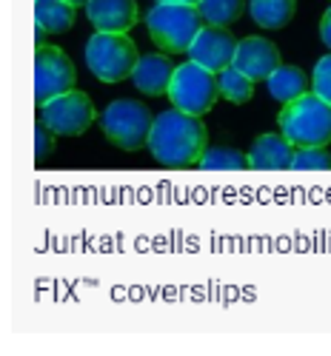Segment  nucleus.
Instances as JSON below:
<instances>
[{
    "mask_svg": "<svg viewBox=\"0 0 331 356\" xmlns=\"http://www.w3.org/2000/svg\"><path fill=\"white\" fill-rule=\"evenodd\" d=\"M148 152L166 168L200 165L203 154L208 152V134L203 120L177 108L160 111L155 117L152 134H148Z\"/></svg>",
    "mask_w": 331,
    "mask_h": 356,
    "instance_id": "nucleus-1",
    "label": "nucleus"
},
{
    "mask_svg": "<svg viewBox=\"0 0 331 356\" xmlns=\"http://www.w3.org/2000/svg\"><path fill=\"white\" fill-rule=\"evenodd\" d=\"M203 15L197 6H180V3H155L152 12H146L148 38L163 54H189L192 43L203 32Z\"/></svg>",
    "mask_w": 331,
    "mask_h": 356,
    "instance_id": "nucleus-2",
    "label": "nucleus"
},
{
    "mask_svg": "<svg viewBox=\"0 0 331 356\" xmlns=\"http://www.w3.org/2000/svg\"><path fill=\"white\" fill-rule=\"evenodd\" d=\"M277 126L294 148H325L331 143V106L309 92L306 97L283 106Z\"/></svg>",
    "mask_w": 331,
    "mask_h": 356,
    "instance_id": "nucleus-3",
    "label": "nucleus"
},
{
    "mask_svg": "<svg viewBox=\"0 0 331 356\" xmlns=\"http://www.w3.org/2000/svg\"><path fill=\"white\" fill-rule=\"evenodd\" d=\"M86 66L100 83L111 86L134 74L140 57H137V46L132 38L126 35H106V32H95L88 38L86 49Z\"/></svg>",
    "mask_w": 331,
    "mask_h": 356,
    "instance_id": "nucleus-4",
    "label": "nucleus"
},
{
    "mask_svg": "<svg viewBox=\"0 0 331 356\" xmlns=\"http://www.w3.org/2000/svg\"><path fill=\"white\" fill-rule=\"evenodd\" d=\"M155 117L146 106L137 100L120 97L109 103L100 114V129L103 134L120 148V152H137L140 145H148V134H152Z\"/></svg>",
    "mask_w": 331,
    "mask_h": 356,
    "instance_id": "nucleus-5",
    "label": "nucleus"
},
{
    "mask_svg": "<svg viewBox=\"0 0 331 356\" xmlns=\"http://www.w3.org/2000/svg\"><path fill=\"white\" fill-rule=\"evenodd\" d=\"M220 97V86H217V74H212L208 69L186 60L180 63L171 86H169V100L177 111L192 114V117H203L215 108Z\"/></svg>",
    "mask_w": 331,
    "mask_h": 356,
    "instance_id": "nucleus-6",
    "label": "nucleus"
},
{
    "mask_svg": "<svg viewBox=\"0 0 331 356\" xmlns=\"http://www.w3.org/2000/svg\"><path fill=\"white\" fill-rule=\"evenodd\" d=\"M95 120H98V111L92 97L86 92H77V88L40 106V123L54 137H77L86 129H92Z\"/></svg>",
    "mask_w": 331,
    "mask_h": 356,
    "instance_id": "nucleus-7",
    "label": "nucleus"
},
{
    "mask_svg": "<svg viewBox=\"0 0 331 356\" xmlns=\"http://www.w3.org/2000/svg\"><path fill=\"white\" fill-rule=\"evenodd\" d=\"M77 72L75 63L69 60V54L57 46H46L40 43L35 51V100L38 108L46 106L49 100L66 95L75 88Z\"/></svg>",
    "mask_w": 331,
    "mask_h": 356,
    "instance_id": "nucleus-8",
    "label": "nucleus"
},
{
    "mask_svg": "<svg viewBox=\"0 0 331 356\" xmlns=\"http://www.w3.org/2000/svg\"><path fill=\"white\" fill-rule=\"evenodd\" d=\"M237 43L229 29L220 26H206L197 35V40L189 49V60L208 69L212 74H220L226 69L234 66V54H237Z\"/></svg>",
    "mask_w": 331,
    "mask_h": 356,
    "instance_id": "nucleus-9",
    "label": "nucleus"
},
{
    "mask_svg": "<svg viewBox=\"0 0 331 356\" xmlns=\"http://www.w3.org/2000/svg\"><path fill=\"white\" fill-rule=\"evenodd\" d=\"M280 49L268 40V38H243L237 43V54H234V69L243 72L246 77L257 80H268L277 69H280Z\"/></svg>",
    "mask_w": 331,
    "mask_h": 356,
    "instance_id": "nucleus-10",
    "label": "nucleus"
},
{
    "mask_svg": "<svg viewBox=\"0 0 331 356\" xmlns=\"http://www.w3.org/2000/svg\"><path fill=\"white\" fill-rule=\"evenodd\" d=\"M86 17L98 32L106 35H126L140 20L137 0H88Z\"/></svg>",
    "mask_w": 331,
    "mask_h": 356,
    "instance_id": "nucleus-11",
    "label": "nucleus"
},
{
    "mask_svg": "<svg viewBox=\"0 0 331 356\" xmlns=\"http://www.w3.org/2000/svg\"><path fill=\"white\" fill-rule=\"evenodd\" d=\"M174 72H177V66L163 51H152V54L140 57V63L132 74V83L137 86V92H143L148 97H160V95H169Z\"/></svg>",
    "mask_w": 331,
    "mask_h": 356,
    "instance_id": "nucleus-12",
    "label": "nucleus"
},
{
    "mask_svg": "<svg viewBox=\"0 0 331 356\" xmlns=\"http://www.w3.org/2000/svg\"><path fill=\"white\" fill-rule=\"evenodd\" d=\"M297 148L283 134H260L249 148V168L254 171H286L291 168Z\"/></svg>",
    "mask_w": 331,
    "mask_h": 356,
    "instance_id": "nucleus-13",
    "label": "nucleus"
},
{
    "mask_svg": "<svg viewBox=\"0 0 331 356\" xmlns=\"http://www.w3.org/2000/svg\"><path fill=\"white\" fill-rule=\"evenodd\" d=\"M35 26L40 46L43 35H63L75 26V6L69 0H35Z\"/></svg>",
    "mask_w": 331,
    "mask_h": 356,
    "instance_id": "nucleus-14",
    "label": "nucleus"
},
{
    "mask_svg": "<svg viewBox=\"0 0 331 356\" xmlns=\"http://www.w3.org/2000/svg\"><path fill=\"white\" fill-rule=\"evenodd\" d=\"M265 86H268V95H272L277 103H283V106L306 97L311 92V80L306 77L303 69H297V66H280L272 77L265 80Z\"/></svg>",
    "mask_w": 331,
    "mask_h": 356,
    "instance_id": "nucleus-15",
    "label": "nucleus"
},
{
    "mask_svg": "<svg viewBox=\"0 0 331 356\" xmlns=\"http://www.w3.org/2000/svg\"><path fill=\"white\" fill-rule=\"evenodd\" d=\"M249 12L260 29H283L297 12V0H252Z\"/></svg>",
    "mask_w": 331,
    "mask_h": 356,
    "instance_id": "nucleus-16",
    "label": "nucleus"
},
{
    "mask_svg": "<svg viewBox=\"0 0 331 356\" xmlns=\"http://www.w3.org/2000/svg\"><path fill=\"white\" fill-rule=\"evenodd\" d=\"M200 15L208 26H220L229 29L231 23H237L243 17L246 9V0H200Z\"/></svg>",
    "mask_w": 331,
    "mask_h": 356,
    "instance_id": "nucleus-17",
    "label": "nucleus"
},
{
    "mask_svg": "<svg viewBox=\"0 0 331 356\" xmlns=\"http://www.w3.org/2000/svg\"><path fill=\"white\" fill-rule=\"evenodd\" d=\"M217 86H220V97H226L234 106H246L254 97V80L246 77L243 72H237L234 66L217 74Z\"/></svg>",
    "mask_w": 331,
    "mask_h": 356,
    "instance_id": "nucleus-18",
    "label": "nucleus"
},
{
    "mask_svg": "<svg viewBox=\"0 0 331 356\" xmlns=\"http://www.w3.org/2000/svg\"><path fill=\"white\" fill-rule=\"evenodd\" d=\"M203 171H246L249 168V157L237 148H208L200 160Z\"/></svg>",
    "mask_w": 331,
    "mask_h": 356,
    "instance_id": "nucleus-19",
    "label": "nucleus"
},
{
    "mask_svg": "<svg viewBox=\"0 0 331 356\" xmlns=\"http://www.w3.org/2000/svg\"><path fill=\"white\" fill-rule=\"evenodd\" d=\"M331 168V157L323 148H297L294 160H291V171H325Z\"/></svg>",
    "mask_w": 331,
    "mask_h": 356,
    "instance_id": "nucleus-20",
    "label": "nucleus"
},
{
    "mask_svg": "<svg viewBox=\"0 0 331 356\" xmlns=\"http://www.w3.org/2000/svg\"><path fill=\"white\" fill-rule=\"evenodd\" d=\"M311 92L331 106V51L325 57H320L311 72Z\"/></svg>",
    "mask_w": 331,
    "mask_h": 356,
    "instance_id": "nucleus-21",
    "label": "nucleus"
},
{
    "mask_svg": "<svg viewBox=\"0 0 331 356\" xmlns=\"http://www.w3.org/2000/svg\"><path fill=\"white\" fill-rule=\"evenodd\" d=\"M52 137H54V134H52L43 123L35 126V157H38V160H43V157L52 152Z\"/></svg>",
    "mask_w": 331,
    "mask_h": 356,
    "instance_id": "nucleus-22",
    "label": "nucleus"
},
{
    "mask_svg": "<svg viewBox=\"0 0 331 356\" xmlns=\"http://www.w3.org/2000/svg\"><path fill=\"white\" fill-rule=\"evenodd\" d=\"M320 38H323V43L331 49V6L323 12V20H320Z\"/></svg>",
    "mask_w": 331,
    "mask_h": 356,
    "instance_id": "nucleus-23",
    "label": "nucleus"
},
{
    "mask_svg": "<svg viewBox=\"0 0 331 356\" xmlns=\"http://www.w3.org/2000/svg\"><path fill=\"white\" fill-rule=\"evenodd\" d=\"M155 3H180V6H200V0H155Z\"/></svg>",
    "mask_w": 331,
    "mask_h": 356,
    "instance_id": "nucleus-24",
    "label": "nucleus"
},
{
    "mask_svg": "<svg viewBox=\"0 0 331 356\" xmlns=\"http://www.w3.org/2000/svg\"><path fill=\"white\" fill-rule=\"evenodd\" d=\"M69 3L77 9V6H88V0H69Z\"/></svg>",
    "mask_w": 331,
    "mask_h": 356,
    "instance_id": "nucleus-25",
    "label": "nucleus"
}]
</instances>
